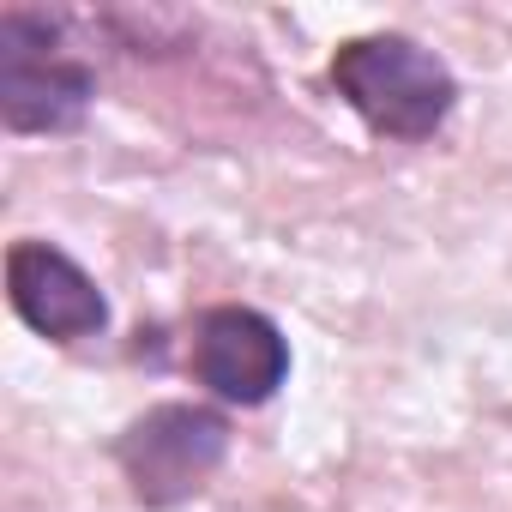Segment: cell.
Listing matches in <instances>:
<instances>
[{
	"label": "cell",
	"instance_id": "obj_1",
	"mask_svg": "<svg viewBox=\"0 0 512 512\" xmlns=\"http://www.w3.org/2000/svg\"><path fill=\"white\" fill-rule=\"evenodd\" d=\"M338 97L386 139H434L452 115V73L410 37H356L332 55Z\"/></svg>",
	"mask_w": 512,
	"mask_h": 512
},
{
	"label": "cell",
	"instance_id": "obj_2",
	"mask_svg": "<svg viewBox=\"0 0 512 512\" xmlns=\"http://www.w3.org/2000/svg\"><path fill=\"white\" fill-rule=\"evenodd\" d=\"M97 79L55 49V25L0 13V121L13 133H67L85 121Z\"/></svg>",
	"mask_w": 512,
	"mask_h": 512
},
{
	"label": "cell",
	"instance_id": "obj_3",
	"mask_svg": "<svg viewBox=\"0 0 512 512\" xmlns=\"http://www.w3.org/2000/svg\"><path fill=\"white\" fill-rule=\"evenodd\" d=\"M223 452H229V422L205 404H157L115 446L121 476L133 482L145 506H175L199 494L211 470L223 464Z\"/></svg>",
	"mask_w": 512,
	"mask_h": 512
},
{
	"label": "cell",
	"instance_id": "obj_4",
	"mask_svg": "<svg viewBox=\"0 0 512 512\" xmlns=\"http://www.w3.org/2000/svg\"><path fill=\"white\" fill-rule=\"evenodd\" d=\"M7 302L31 332H43L55 344H79L109 326L103 290L49 241H19L7 253Z\"/></svg>",
	"mask_w": 512,
	"mask_h": 512
},
{
	"label": "cell",
	"instance_id": "obj_5",
	"mask_svg": "<svg viewBox=\"0 0 512 512\" xmlns=\"http://www.w3.org/2000/svg\"><path fill=\"white\" fill-rule=\"evenodd\" d=\"M193 374L229 404H266L290 374V344L253 308H211L193 338Z\"/></svg>",
	"mask_w": 512,
	"mask_h": 512
}]
</instances>
